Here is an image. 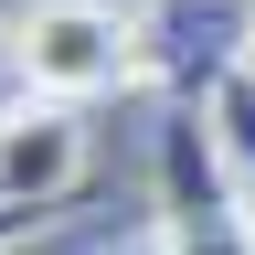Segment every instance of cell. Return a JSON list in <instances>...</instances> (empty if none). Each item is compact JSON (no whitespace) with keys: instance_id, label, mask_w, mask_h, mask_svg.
<instances>
[{"instance_id":"cell-1","label":"cell","mask_w":255,"mask_h":255,"mask_svg":"<svg viewBox=\"0 0 255 255\" xmlns=\"http://www.w3.org/2000/svg\"><path fill=\"white\" fill-rule=\"evenodd\" d=\"M138 11H107V0H32L11 21V85L53 96V107H96V96L138 85Z\"/></svg>"},{"instance_id":"cell-2","label":"cell","mask_w":255,"mask_h":255,"mask_svg":"<svg viewBox=\"0 0 255 255\" xmlns=\"http://www.w3.org/2000/svg\"><path fill=\"white\" fill-rule=\"evenodd\" d=\"M149 181H159V202H149V223H159V255H255V202L234 191V170H223L202 96H170Z\"/></svg>"},{"instance_id":"cell-3","label":"cell","mask_w":255,"mask_h":255,"mask_svg":"<svg viewBox=\"0 0 255 255\" xmlns=\"http://www.w3.org/2000/svg\"><path fill=\"white\" fill-rule=\"evenodd\" d=\"M138 64L170 96H213L234 64H255V0H149L138 11Z\"/></svg>"},{"instance_id":"cell-4","label":"cell","mask_w":255,"mask_h":255,"mask_svg":"<svg viewBox=\"0 0 255 255\" xmlns=\"http://www.w3.org/2000/svg\"><path fill=\"white\" fill-rule=\"evenodd\" d=\"M75 181H85L75 107H53V96L0 107V191H11V202H75Z\"/></svg>"},{"instance_id":"cell-5","label":"cell","mask_w":255,"mask_h":255,"mask_svg":"<svg viewBox=\"0 0 255 255\" xmlns=\"http://www.w3.org/2000/svg\"><path fill=\"white\" fill-rule=\"evenodd\" d=\"M202 117H213V149H223V170H234V191L255 202V64H234V75L202 96Z\"/></svg>"},{"instance_id":"cell-6","label":"cell","mask_w":255,"mask_h":255,"mask_svg":"<svg viewBox=\"0 0 255 255\" xmlns=\"http://www.w3.org/2000/svg\"><path fill=\"white\" fill-rule=\"evenodd\" d=\"M53 213H64V202H11V191H0V255H21V245L53 223Z\"/></svg>"},{"instance_id":"cell-7","label":"cell","mask_w":255,"mask_h":255,"mask_svg":"<svg viewBox=\"0 0 255 255\" xmlns=\"http://www.w3.org/2000/svg\"><path fill=\"white\" fill-rule=\"evenodd\" d=\"M0 64H11V21H0Z\"/></svg>"}]
</instances>
